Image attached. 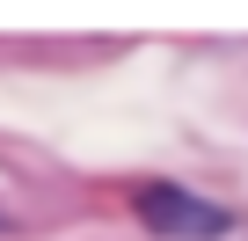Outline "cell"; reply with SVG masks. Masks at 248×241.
I'll return each mask as SVG.
<instances>
[{
  "label": "cell",
  "instance_id": "cell-1",
  "mask_svg": "<svg viewBox=\"0 0 248 241\" xmlns=\"http://www.w3.org/2000/svg\"><path fill=\"white\" fill-rule=\"evenodd\" d=\"M139 219L154 234H190V241H219L226 234V212L204 205V197H190V190H175V183H146L139 190Z\"/></svg>",
  "mask_w": 248,
  "mask_h": 241
}]
</instances>
